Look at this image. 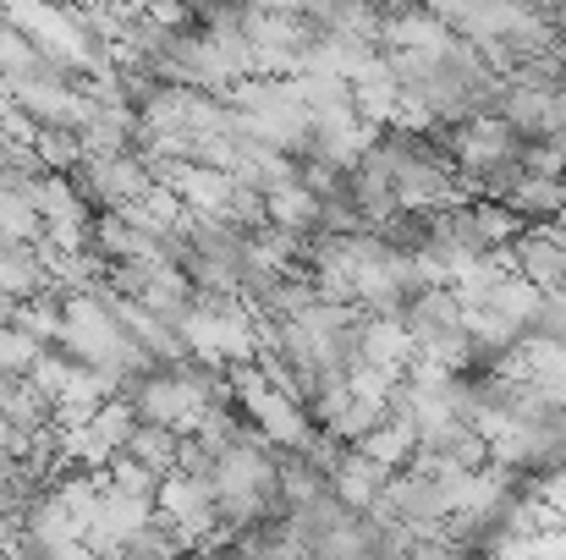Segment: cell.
I'll return each mask as SVG.
<instances>
[{"instance_id": "5b68a950", "label": "cell", "mask_w": 566, "mask_h": 560, "mask_svg": "<svg viewBox=\"0 0 566 560\" xmlns=\"http://www.w3.org/2000/svg\"><path fill=\"white\" fill-rule=\"evenodd\" d=\"M177 445H182V434L171 429V423H144V418H133V429H127V440H122V456H133V462H144L149 473H171L177 467Z\"/></svg>"}, {"instance_id": "9c48e42d", "label": "cell", "mask_w": 566, "mask_h": 560, "mask_svg": "<svg viewBox=\"0 0 566 560\" xmlns=\"http://www.w3.org/2000/svg\"><path fill=\"white\" fill-rule=\"evenodd\" d=\"M33 149H39V160L50 166V171H72L77 160H83V144H77V133L72 127H33V138H28Z\"/></svg>"}, {"instance_id": "4fadbf2b", "label": "cell", "mask_w": 566, "mask_h": 560, "mask_svg": "<svg viewBox=\"0 0 566 560\" xmlns=\"http://www.w3.org/2000/svg\"><path fill=\"white\" fill-rule=\"evenodd\" d=\"M556 225H562V231H566V203H562V214H556Z\"/></svg>"}, {"instance_id": "277c9868", "label": "cell", "mask_w": 566, "mask_h": 560, "mask_svg": "<svg viewBox=\"0 0 566 560\" xmlns=\"http://www.w3.org/2000/svg\"><path fill=\"white\" fill-rule=\"evenodd\" d=\"M517 275L534 281L539 292H562L566 286V231L562 225H539V231H517Z\"/></svg>"}, {"instance_id": "52a82bcc", "label": "cell", "mask_w": 566, "mask_h": 560, "mask_svg": "<svg viewBox=\"0 0 566 560\" xmlns=\"http://www.w3.org/2000/svg\"><path fill=\"white\" fill-rule=\"evenodd\" d=\"M501 203H506V209H512L517 220H539V225H545V220H556V214H562V203H566V177H534V171H528V177L512 187V192H506Z\"/></svg>"}, {"instance_id": "30bf717a", "label": "cell", "mask_w": 566, "mask_h": 560, "mask_svg": "<svg viewBox=\"0 0 566 560\" xmlns=\"http://www.w3.org/2000/svg\"><path fill=\"white\" fill-rule=\"evenodd\" d=\"M33 440H39V434H28V429H17L11 418H0V467H6V462L33 456Z\"/></svg>"}, {"instance_id": "6da1fadb", "label": "cell", "mask_w": 566, "mask_h": 560, "mask_svg": "<svg viewBox=\"0 0 566 560\" xmlns=\"http://www.w3.org/2000/svg\"><path fill=\"white\" fill-rule=\"evenodd\" d=\"M401 330L423 358H440L451 369L468 358V303L451 286H418L401 303Z\"/></svg>"}, {"instance_id": "7c38bea8", "label": "cell", "mask_w": 566, "mask_h": 560, "mask_svg": "<svg viewBox=\"0 0 566 560\" xmlns=\"http://www.w3.org/2000/svg\"><path fill=\"white\" fill-rule=\"evenodd\" d=\"M523 6H534L539 17H551V22H556V33H566V0H523Z\"/></svg>"}, {"instance_id": "8992f818", "label": "cell", "mask_w": 566, "mask_h": 560, "mask_svg": "<svg viewBox=\"0 0 566 560\" xmlns=\"http://www.w3.org/2000/svg\"><path fill=\"white\" fill-rule=\"evenodd\" d=\"M264 220L281 225V231L314 236V231H319V192H308L303 182L275 187V192H264Z\"/></svg>"}, {"instance_id": "7a4b0ae2", "label": "cell", "mask_w": 566, "mask_h": 560, "mask_svg": "<svg viewBox=\"0 0 566 560\" xmlns=\"http://www.w3.org/2000/svg\"><path fill=\"white\" fill-rule=\"evenodd\" d=\"M72 182L83 187V198H88L94 209H116V203H127L133 192H144L155 177H149V166H144L133 149H122V155H83V160L72 166Z\"/></svg>"}, {"instance_id": "ba28073f", "label": "cell", "mask_w": 566, "mask_h": 560, "mask_svg": "<svg viewBox=\"0 0 566 560\" xmlns=\"http://www.w3.org/2000/svg\"><path fill=\"white\" fill-rule=\"evenodd\" d=\"M353 445H364L369 456H379L385 467H401L407 456H412V445H418V434H412V423L407 418H396V412H385L375 429H364Z\"/></svg>"}, {"instance_id": "8fae6325", "label": "cell", "mask_w": 566, "mask_h": 560, "mask_svg": "<svg viewBox=\"0 0 566 560\" xmlns=\"http://www.w3.org/2000/svg\"><path fill=\"white\" fill-rule=\"evenodd\" d=\"M545 127L566 138V77L556 83V88H551V105H545Z\"/></svg>"}, {"instance_id": "3957f363", "label": "cell", "mask_w": 566, "mask_h": 560, "mask_svg": "<svg viewBox=\"0 0 566 560\" xmlns=\"http://www.w3.org/2000/svg\"><path fill=\"white\" fill-rule=\"evenodd\" d=\"M390 473H396V467H385L379 456H369L364 445H347V440H342L336 456L325 462V484H331V495L347 500L353 511H369V506H375Z\"/></svg>"}]
</instances>
